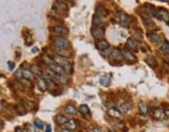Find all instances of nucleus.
I'll return each mask as SVG.
<instances>
[{"mask_svg": "<svg viewBox=\"0 0 169 132\" xmlns=\"http://www.w3.org/2000/svg\"><path fill=\"white\" fill-rule=\"evenodd\" d=\"M54 45L57 46V48H61V49H65V50H69L70 46H71L69 41L64 38H55Z\"/></svg>", "mask_w": 169, "mask_h": 132, "instance_id": "obj_1", "label": "nucleus"}, {"mask_svg": "<svg viewBox=\"0 0 169 132\" xmlns=\"http://www.w3.org/2000/svg\"><path fill=\"white\" fill-rule=\"evenodd\" d=\"M91 33L92 36L94 37L97 40H103V37H105V29L101 28V27H92L91 28Z\"/></svg>", "mask_w": 169, "mask_h": 132, "instance_id": "obj_2", "label": "nucleus"}, {"mask_svg": "<svg viewBox=\"0 0 169 132\" xmlns=\"http://www.w3.org/2000/svg\"><path fill=\"white\" fill-rule=\"evenodd\" d=\"M122 56H123L127 61H131V62H134V61L137 60L136 56L134 55V53L129 49H127V48L122 50Z\"/></svg>", "mask_w": 169, "mask_h": 132, "instance_id": "obj_3", "label": "nucleus"}, {"mask_svg": "<svg viewBox=\"0 0 169 132\" xmlns=\"http://www.w3.org/2000/svg\"><path fill=\"white\" fill-rule=\"evenodd\" d=\"M49 69H50V70H52V71L54 72L57 75H63V74H66L64 68H63L62 66H60V65H57V64L50 65Z\"/></svg>", "mask_w": 169, "mask_h": 132, "instance_id": "obj_4", "label": "nucleus"}, {"mask_svg": "<svg viewBox=\"0 0 169 132\" xmlns=\"http://www.w3.org/2000/svg\"><path fill=\"white\" fill-rule=\"evenodd\" d=\"M96 47H97V49L99 50V52H101V51H103V50L110 48V44L107 40H100L96 43Z\"/></svg>", "mask_w": 169, "mask_h": 132, "instance_id": "obj_5", "label": "nucleus"}, {"mask_svg": "<svg viewBox=\"0 0 169 132\" xmlns=\"http://www.w3.org/2000/svg\"><path fill=\"white\" fill-rule=\"evenodd\" d=\"M158 15H159L160 19H162L163 21L167 22V23L169 22V14L166 10H164V8H162V7L159 8V10H158Z\"/></svg>", "mask_w": 169, "mask_h": 132, "instance_id": "obj_6", "label": "nucleus"}, {"mask_svg": "<svg viewBox=\"0 0 169 132\" xmlns=\"http://www.w3.org/2000/svg\"><path fill=\"white\" fill-rule=\"evenodd\" d=\"M55 52L59 56L65 57V58H69L70 55H71V52L70 50H65V49H61V48H57L55 49Z\"/></svg>", "mask_w": 169, "mask_h": 132, "instance_id": "obj_7", "label": "nucleus"}, {"mask_svg": "<svg viewBox=\"0 0 169 132\" xmlns=\"http://www.w3.org/2000/svg\"><path fill=\"white\" fill-rule=\"evenodd\" d=\"M92 23L94 24V27H101L103 25V20L101 17L94 15L92 18Z\"/></svg>", "mask_w": 169, "mask_h": 132, "instance_id": "obj_8", "label": "nucleus"}, {"mask_svg": "<svg viewBox=\"0 0 169 132\" xmlns=\"http://www.w3.org/2000/svg\"><path fill=\"white\" fill-rule=\"evenodd\" d=\"M112 57L115 59V60H117V61H119L120 59L122 58V52H121V50L120 49H118V48H114V49L112 50Z\"/></svg>", "mask_w": 169, "mask_h": 132, "instance_id": "obj_9", "label": "nucleus"}, {"mask_svg": "<svg viewBox=\"0 0 169 132\" xmlns=\"http://www.w3.org/2000/svg\"><path fill=\"white\" fill-rule=\"evenodd\" d=\"M153 117H155L157 120H163V119L166 117V114H165V111L163 110L162 108H157L153 111Z\"/></svg>", "mask_w": 169, "mask_h": 132, "instance_id": "obj_10", "label": "nucleus"}, {"mask_svg": "<svg viewBox=\"0 0 169 132\" xmlns=\"http://www.w3.org/2000/svg\"><path fill=\"white\" fill-rule=\"evenodd\" d=\"M146 11H147V14L150 15V16L153 17H158L159 18V15H158V11L156 10V7L151 4H146Z\"/></svg>", "mask_w": 169, "mask_h": 132, "instance_id": "obj_11", "label": "nucleus"}, {"mask_svg": "<svg viewBox=\"0 0 169 132\" xmlns=\"http://www.w3.org/2000/svg\"><path fill=\"white\" fill-rule=\"evenodd\" d=\"M53 30H54V32L59 33V34H62V36L68 34V32H69L68 28H66L64 26H54V27H53Z\"/></svg>", "mask_w": 169, "mask_h": 132, "instance_id": "obj_12", "label": "nucleus"}, {"mask_svg": "<svg viewBox=\"0 0 169 132\" xmlns=\"http://www.w3.org/2000/svg\"><path fill=\"white\" fill-rule=\"evenodd\" d=\"M65 112L68 113V114H76L77 109L73 104H67L66 107H65Z\"/></svg>", "mask_w": 169, "mask_h": 132, "instance_id": "obj_13", "label": "nucleus"}, {"mask_svg": "<svg viewBox=\"0 0 169 132\" xmlns=\"http://www.w3.org/2000/svg\"><path fill=\"white\" fill-rule=\"evenodd\" d=\"M126 46L131 48L132 50H135V51L138 50V44H137L136 41L134 40V39H132V38L127 39V41H126Z\"/></svg>", "mask_w": 169, "mask_h": 132, "instance_id": "obj_14", "label": "nucleus"}, {"mask_svg": "<svg viewBox=\"0 0 169 132\" xmlns=\"http://www.w3.org/2000/svg\"><path fill=\"white\" fill-rule=\"evenodd\" d=\"M120 17V24H121L123 27H129V18H127V16H126L124 13H120L119 15Z\"/></svg>", "mask_w": 169, "mask_h": 132, "instance_id": "obj_15", "label": "nucleus"}, {"mask_svg": "<svg viewBox=\"0 0 169 132\" xmlns=\"http://www.w3.org/2000/svg\"><path fill=\"white\" fill-rule=\"evenodd\" d=\"M107 114H109L110 117H112V118H115V119H118L121 117V112H120L118 109L116 108H111L109 109V111H107Z\"/></svg>", "mask_w": 169, "mask_h": 132, "instance_id": "obj_16", "label": "nucleus"}, {"mask_svg": "<svg viewBox=\"0 0 169 132\" xmlns=\"http://www.w3.org/2000/svg\"><path fill=\"white\" fill-rule=\"evenodd\" d=\"M78 110H79V112L81 113V114H83V116H87V117H90V113H91V111H90V109H89V106H87L86 104H83V105H81L79 106V108H78Z\"/></svg>", "mask_w": 169, "mask_h": 132, "instance_id": "obj_17", "label": "nucleus"}, {"mask_svg": "<svg viewBox=\"0 0 169 132\" xmlns=\"http://www.w3.org/2000/svg\"><path fill=\"white\" fill-rule=\"evenodd\" d=\"M55 121H57V123L59 125H64V124L66 125L69 120H68L65 116H63V114H59V116L55 117Z\"/></svg>", "mask_w": 169, "mask_h": 132, "instance_id": "obj_18", "label": "nucleus"}, {"mask_svg": "<svg viewBox=\"0 0 169 132\" xmlns=\"http://www.w3.org/2000/svg\"><path fill=\"white\" fill-rule=\"evenodd\" d=\"M107 10H105L103 6H101V5H98V6L96 7V15H97V16H99V17H101V18H103V17L107 16Z\"/></svg>", "mask_w": 169, "mask_h": 132, "instance_id": "obj_19", "label": "nucleus"}, {"mask_svg": "<svg viewBox=\"0 0 169 132\" xmlns=\"http://www.w3.org/2000/svg\"><path fill=\"white\" fill-rule=\"evenodd\" d=\"M23 77L26 80H33L35 79V74L30 71V70H23Z\"/></svg>", "mask_w": 169, "mask_h": 132, "instance_id": "obj_20", "label": "nucleus"}, {"mask_svg": "<svg viewBox=\"0 0 169 132\" xmlns=\"http://www.w3.org/2000/svg\"><path fill=\"white\" fill-rule=\"evenodd\" d=\"M38 86L40 87V90L41 91H46V88H47V83H46V81L43 79V77L42 78H39V80H38Z\"/></svg>", "mask_w": 169, "mask_h": 132, "instance_id": "obj_21", "label": "nucleus"}, {"mask_svg": "<svg viewBox=\"0 0 169 132\" xmlns=\"http://www.w3.org/2000/svg\"><path fill=\"white\" fill-rule=\"evenodd\" d=\"M138 107H139V110H140V112L142 113V114H146V113L148 112V106L145 103L140 102L138 105Z\"/></svg>", "mask_w": 169, "mask_h": 132, "instance_id": "obj_22", "label": "nucleus"}, {"mask_svg": "<svg viewBox=\"0 0 169 132\" xmlns=\"http://www.w3.org/2000/svg\"><path fill=\"white\" fill-rule=\"evenodd\" d=\"M146 61H147V64L149 65L151 68H156V67H157V65H158L157 59H156L153 56H148L147 59H146Z\"/></svg>", "mask_w": 169, "mask_h": 132, "instance_id": "obj_23", "label": "nucleus"}, {"mask_svg": "<svg viewBox=\"0 0 169 132\" xmlns=\"http://www.w3.org/2000/svg\"><path fill=\"white\" fill-rule=\"evenodd\" d=\"M66 127L68 128V129L70 130H74L75 128L77 127V124H76V121L74 120H69L68 121V123L66 124Z\"/></svg>", "mask_w": 169, "mask_h": 132, "instance_id": "obj_24", "label": "nucleus"}, {"mask_svg": "<svg viewBox=\"0 0 169 132\" xmlns=\"http://www.w3.org/2000/svg\"><path fill=\"white\" fill-rule=\"evenodd\" d=\"M149 37H150V39H151V41H153L155 44H160L161 41H162V39L160 38V36H158L157 33H150Z\"/></svg>", "mask_w": 169, "mask_h": 132, "instance_id": "obj_25", "label": "nucleus"}, {"mask_svg": "<svg viewBox=\"0 0 169 132\" xmlns=\"http://www.w3.org/2000/svg\"><path fill=\"white\" fill-rule=\"evenodd\" d=\"M57 80L60 83H67L68 81V77H67V74H63V75H57Z\"/></svg>", "mask_w": 169, "mask_h": 132, "instance_id": "obj_26", "label": "nucleus"}, {"mask_svg": "<svg viewBox=\"0 0 169 132\" xmlns=\"http://www.w3.org/2000/svg\"><path fill=\"white\" fill-rule=\"evenodd\" d=\"M16 110H17V112L19 113L20 116H24V114L26 113V109L24 108L22 105H17V106H16Z\"/></svg>", "mask_w": 169, "mask_h": 132, "instance_id": "obj_27", "label": "nucleus"}, {"mask_svg": "<svg viewBox=\"0 0 169 132\" xmlns=\"http://www.w3.org/2000/svg\"><path fill=\"white\" fill-rule=\"evenodd\" d=\"M131 109V105L129 103H124L120 106V112H127Z\"/></svg>", "mask_w": 169, "mask_h": 132, "instance_id": "obj_28", "label": "nucleus"}, {"mask_svg": "<svg viewBox=\"0 0 169 132\" xmlns=\"http://www.w3.org/2000/svg\"><path fill=\"white\" fill-rule=\"evenodd\" d=\"M30 71L33 72V74H36V75H40V73H41L39 67L36 66V65H33V66L30 67Z\"/></svg>", "mask_w": 169, "mask_h": 132, "instance_id": "obj_29", "label": "nucleus"}, {"mask_svg": "<svg viewBox=\"0 0 169 132\" xmlns=\"http://www.w3.org/2000/svg\"><path fill=\"white\" fill-rule=\"evenodd\" d=\"M33 126H35L36 128H38V129H42V128L44 127V124L42 123V121L35 120V122H33Z\"/></svg>", "mask_w": 169, "mask_h": 132, "instance_id": "obj_30", "label": "nucleus"}, {"mask_svg": "<svg viewBox=\"0 0 169 132\" xmlns=\"http://www.w3.org/2000/svg\"><path fill=\"white\" fill-rule=\"evenodd\" d=\"M161 49H162V51L164 52V53L169 54V43L168 42L164 43V44L162 45V47H161Z\"/></svg>", "mask_w": 169, "mask_h": 132, "instance_id": "obj_31", "label": "nucleus"}, {"mask_svg": "<svg viewBox=\"0 0 169 132\" xmlns=\"http://www.w3.org/2000/svg\"><path fill=\"white\" fill-rule=\"evenodd\" d=\"M15 76H16L17 79H19V80L22 81V77H23V71H22V70H18V71L16 72V74H15Z\"/></svg>", "mask_w": 169, "mask_h": 132, "instance_id": "obj_32", "label": "nucleus"}, {"mask_svg": "<svg viewBox=\"0 0 169 132\" xmlns=\"http://www.w3.org/2000/svg\"><path fill=\"white\" fill-rule=\"evenodd\" d=\"M110 52H111V53H112V50H111V47L110 48H107V49H105V50H103V51H101L100 52V54L103 55V56H107V55L110 54Z\"/></svg>", "mask_w": 169, "mask_h": 132, "instance_id": "obj_33", "label": "nucleus"}, {"mask_svg": "<svg viewBox=\"0 0 169 132\" xmlns=\"http://www.w3.org/2000/svg\"><path fill=\"white\" fill-rule=\"evenodd\" d=\"M7 65H8V70H10V71H13V70L15 69V66H16L15 62H13V61H8Z\"/></svg>", "mask_w": 169, "mask_h": 132, "instance_id": "obj_34", "label": "nucleus"}, {"mask_svg": "<svg viewBox=\"0 0 169 132\" xmlns=\"http://www.w3.org/2000/svg\"><path fill=\"white\" fill-rule=\"evenodd\" d=\"M45 132H51V126L50 125H47V127H46V131Z\"/></svg>", "mask_w": 169, "mask_h": 132, "instance_id": "obj_35", "label": "nucleus"}, {"mask_svg": "<svg viewBox=\"0 0 169 132\" xmlns=\"http://www.w3.org/2000/svg\"><path fill=\"white\" fill-rule=\"evenodd\" d=\"M61 132H72V131H70V129H68V128H63L61 130Z\"/></svg>", "mask_w": 169, "mask_h": 132, "instance_id": "obj_36", "label": "nucleus"}, {"mask_svg": "<svg viewBox=\"0 0 169 132\" xmlns=\"http://www.w3.org/2000/svg\"><path fill=\"white\" fill-rule=\"evenodd\" d=\"M15 132H23V131H22V129L20 127H17L16 130H15Z\"/></svg>", "mask_w": 169, "mask_h": 132, "instance_id": "obj_37", "label": "nucleus"}, {"mask_svg": "<svg viewBox=\"0 0 169 132\" xmlns=\"http://www.w3.org/2000/svg\"><path fill=\"white\" fill-rule=\"evenodd\" d=\"M93 132H103L100 129H97V128H95V129H93Z\"/></svg>", "mask_w": 169, "mask_h": 132, "instance_id": "obj_38", "label": "nucleus"}, {"mask_svg": "<svg viewBox=\"0 0 169 132\" xmlns=\"http://www.w3.org/2000/svg\"><path fill=\"white\" fill-rule=\"evenodd\" d=\"M165 114H166V116L169 118V110H166V111H165Z\"/></svg>", "mask_w": 169, "mask_h": 132, "instance_id": "obj_39", "label": "nucleus"}, {"mask_svg": "<svg viewBox=\"0 0 169 132\" xmlns=\"http://www.w3.org/2000/svg\"><path fill=\"white\" fill-rule=\"evenodd\" d=\"M110 132H114V131H110Z\"/></svg>", "mask_w": 169, "mask_h": 132, "instance_id": "obj_40", "label": "nucleus"}]
</instances>
